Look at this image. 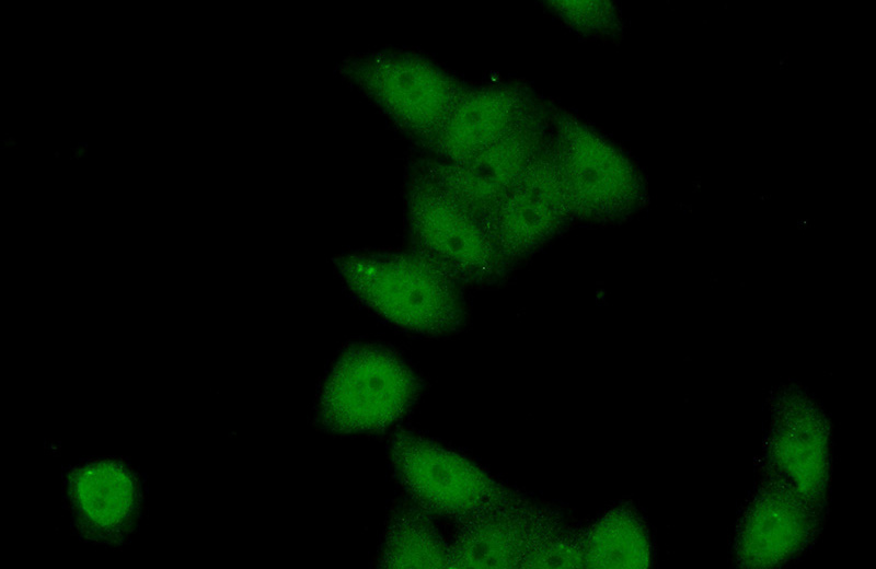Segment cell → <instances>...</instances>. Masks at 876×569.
Wrapping results in <instances>:
<instances>
[{"instance_id": "1", "label": "cell", "mask_w": 876, "mask_h": 569, "mask_svg": "<svg viewBox=\"0 0 876 569\" xmlns=\"http://www.w3.org/2000/svg\"><path fill=\"white\" fill-rule=\"evenodd\" d=\"M336 264L348 288L395 325L441 334L457 329L464 321L461 283L415 251L350 255Z\"/></svg>"}, {"instance_id": "18", "label": "cell", "mask_w": 876, "mask_h": 569, "mask_svg": "<svg viewBox=\"0 0 876 569\" xmlns=\"http://www.w3.org/2000/svg\"><path fill=\"white\" fill-rule=\"evenodd\" d=\"M73 149L79 150L84 156L88 154V143L87 142H78V146Z\"/></svg>"}, {"instance_id": "8", "label": "cell", "mask_w": 876, "mask_h": 569, "mask_svg": "<svg viewBox=\"0 0 876 569\" xmlns=\"http://www.w3.org/2000/svg\"><path fill=\"white\" fill-rule=\"evenodd\" d=\"M570 220L573 216L548 143L483 218L509 267L551 241Z\"/></svg>"}, {"instance_id": "14", "label": "cell", "mask_w": 876, "mask_h": 569, "mask_svg": "<svg viewBox=\"0 0 876 569\" xmlns=\"http://www.w3.org/2000/svg\"><path fill=\"white\" fill-rule=\"evenodd\" d=\"M380 566L385 568H451L448 546L424 510L406 509L389 525Z\"/></svg>"}, {"instance_id": "20", "label": "cell", "mask_w": 876, "mask_h": 569, "mask_svg": "<svg viewBox=\"0 0 876 569\" xmlns=\"http://www.w3.org/2000/svg\"><path fill=\"white\" fill-rule=\"evenodd\" d=\"M54 155H55L56 158H59V156H60V153H59V151H55Z\"/></svg>"}, {"instance_id": "4", "label": "cell", "mask_w": 876, "mask_h": 569, "mask_svg": "<svg viewBox=\"0 0 876 569\" xmlns=\"http://www.w3.org/2000/svg\"><path fill=\"white\" fill-rule=\"evenodd\" d=\"M418 382L413 372L388 350L356 347L336 362L323 387L319 417L337 432L384 429L413 404Z\"/></svg>"}, {"instance_id": "10", "label": "cell", "mask_w": 876, "mask_h": 569, "mask_svg": "<svg viewBox=\"0 0 876 569\" xmlns=\"http://www.w3.org/2000/svg\"><path fill=\"white\" fill-rule=\"evenodd\" d=\"M540 101L521 83L466 88L424 146L436 159L463 161L509 132Z\"/></svg>"}, {"instance_id": "11", "label": "cell", "mask_w": 876, "mask_h": 569, "mask_svg": "<svg viewBox=\"0 0 876 569\" xmlns=\"http://www.w3.org/2000/svg\"><path fill=\"white\" fill-rule=\"evenodd\" d=\"M815 507L774 480L753 499L738 530L736 550L746 567H771L796 556L815 529Z\"/></svg>"}, {"instance_id": "5", "label": "cell", "mask_w": 876, "mask_h": 569, "mask_svg": "<svg viewBox=\"0 0 876 569\" xmlns=\"http://www.w3.org/2000/svg\"><path fill=\"white\" fill-rule=\"evenodd\" d=\"M343 72L423 144L468 88L434 63L399 53L354 59L344 65Z\"/></svg>"}, {"instance_id": "3", "label": "cell", "mask_w": 876, "mask_h": 569, "mask_svg": "<svg viewBox=\"0 0 876 569\" xmlns=\"http://www.w3.org/2000/svg\"><path fill=\"white\" fill-rule=\"evenodd\" d=\"M407 219L415 252L460 283H492L509 268L483 219L416 170Z\"/></svg>"}, {"instance_id": "19", "label": "cell", "mask_w": 876, "mask_h": 569, "mask_svg": "<svg viewBox=\"0 0 876 569\" xmlns=\"http://www.w3.org/2000/svg\"><path fill=\"white\" fill-rule=\"evenodd\" d=\"M72 152H73V156L71 159L74 158V159L79 160V159L84 156V154H82L79 150H76L73 148H72Z\"/></svg>"}, {"instance_id": "6", "label": "cell", "mask_w": 876, "mask_h": 569, "mask_svg": "<svg viewBox=\"0 0 876 569\" xmlns=\"http://www.w3.org/2000/svg\"><path fill=\"white\" fill-rule=\"evenodd\" d=\"M396 474L424 511L462 522L515 491L469 458L408 432L395 436Z\"/></svg>"}, {"instance_id": "2", "label": "cell", "mask_w": 876, "mask_h": 569, "mask_svg": "<svg viewBox=\"0 0 876 569\" xmlns=\"http://www.w3.org/2000/svg\"><path fill=\"white\" fill-rule=\"evenodd\" d=\"M548 149L573 219L613 221L637 204L641 184L629 160L592 127L553 103Z\"/></svg>"}, {"instance_id": "16", "label": "cell", "mask_w": 876, "mask_h": 569, "mask_svg": "<svg viewBox=\"0 0 876 569\" xmlns=\"http://www.w3.org/2000/svg\"><path fill=\"white\" fill-rule=\"evenodd\" d=\"M549 9L574 30L589 35L604 36L619 27L614 4L604 0H554Z\"/></svg>"}, {"instance_id": "9", "label": "cell", "mask_w": 876, "mask_h": 569, "mask_svg": "<svg viewBox=\"0 0 876 569\" xmlns=\"http://www.w3.org/2000/svg\"><path fill=\"white\" fill-rule=\"evenodd\" d=\"M451 568H521L535 544L563 523L560 514L516 491L460 522Z\"/></svg>"}, {"instance_id": "17", "label": "cell", "mask_w": 876, "mask_h": 569, "mask_svg": "<svg viewBox=\"0 0 876 569\" xmlns=\"http://www.w3.org/2000/svg\"><path fill=\"white\" fill-rule=\"evenodd\" d=\"M4 143L3 148H15L16 147V139L14 137H9L8 139L1 140Z\"/></svg>"}, {"instance_id": "12", "label": "cell", "mask_w": 876, "mask_h": 569, "mask_svg": "<svg viewBox=\"0 0 876 569\" xmlns=\"http://www.w3.org/2000/svg\"><path fill=\"white\" fill-rule=\"evenodd\" d=\"M768 456L777 481L814 503L828 477V430L823 418L805 403H789L771 425Z\"/></svg>"}, {"instance_id": "7", "label": "cell", "mask_w": 876, "mask_h": 569, "mask_svg": "<svg viewBox=\"0 0 876 569\" xmlns=\"http://www.w3.org/2000/svg\"><path fill=\"white\" fill-rule=\"evenodd\" d=\"M551 106L541 98L509 132L463 161L423 159L416 171L483 219L544 150Z\"/></svg>"}, {"instance_id": "13", "label": "cell", "mask_w": 876, "mask_h": 569, "mask_svg": "<svg viewBox=\"0 0 876 569\" xmlns=\"http://www.w3.org/2000/svg\"><path fill=\"white\" fill-rule=\"evenodd\" d=\"M581 536L586 568H647L652 564L648 533L629 508L609 510Z\"/></svg>"}, {"instance_id": "15", "label": "cell", "mask_w": 876, "mask_h": 569, "mask_svg": "<svg viewBox=\"0 0 876 569\" xmlns=\"http://www.w3.org/2000/svg\"><path fill=\"white\" fill-rule=\"evenodd\" d=\"M521 568H586L581 532L560 524L535 544Z\"/></svg>"}]
</instances>
